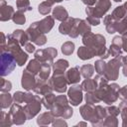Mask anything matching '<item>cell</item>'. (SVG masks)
Listing matches in <instances>:
<instances>
[{"mask_svg": "<svg viewBox=\"0 0 127 127\" xmlns=\"http://www.w3.org/2000/svg\"><path fill=\"white\" fill-rule=\"evenodd\" d=\"M94 56H95V53L92 50V48H89V47H86V46H82L77 50V57L82 61L90 60Z\"/></svg>", "mask_w": 127, "mask_h": 127, "instance_id": "d6986e66", "label": "cell"}, {"mask_svg": "<svg viewBox=\"0 0 127 127\" xmlns=\"http://www.w3.org/2000/svg\"><path fill=\"white\" fill-rule=\"evenodd\" d=\"M12 36L20 43V45L22 47H24L28 43V41H29V38H28V35H27L26 31L24 32L23 30H15L12 33Z\"/></svg>", "mask_w": 127, "mask_h": 127, "instance_id": "4316f807", "label": "cell"}, {"mask_svg": "<svg viewBox=\"0 0 127 127\" xmlns=\"http://www.w3.org/2000/svg\"><path fill=\"white\" fill-rule=\"evenodd\" d=\"M26 33L28 35V38H29V41L30 42H33L34 44L38 45V46H43L46 44L47 42V38L45 36L44 33H42L39 28H38V24L37 22H34L27 30H26Z\"/></svg>", "mask_w": 127, "mask_h": 127, "instance_id": "52a82bcc", "label": "cell"}, {"mask_svg": "<svg viewBox=\"0 0 127 127\" xmlns=\"http://www.w3.org/2000/svg\"><path fill=\"white\" fill-rule=\"evenodd\" d=\"M106 109V113L108 114V115H113V116H118L119 114H120V109H119V107H116V106H108V107H106L105 108Z\"/></svg>", "mask_w": 127, "mask_h": 127, "instance_id": "bcb514c9", "label": "cell"}, {"mask_svg": "<svg viewBox=\"0 0 127 127\" xmlns=\"http://www.w3.org/2000/svg\"><path fill=\"white\" fill-rule=\"evenodd\" d=\"M116 23H117V21L111 15L105 16V18L103 20V24L105 25L107 33H109V34L116 33Z\"/></svg>", "mask_w": 127, "mask_h": 127, "instance_id": "7402d4cb", "label": "cell"}, {"mask_svg": "<svg viewBox=\"0 0 127 127\" xmlns=\"http://www.w3.org/2000/svg\"><path fill=\"white\" fill-rule=\"evenodd\" d=\"M118 96L122 100H127V85H124L121 87L118 91Z\"/></svg>", "mask_w": 127, "mask_h": 127, "instance_id": "681fc988", "label": "cell"}, {"mask_svg": "<svg viewBox=\"0 0 127 127\" xmlns=\"http://www.w3.org/2000/svg\"><path fill=\"white\" fill-rule=\"evenodd\" d=\"M118 125V121L116 116L113 115H106L105 119L102 122V126H117Z\"/></svg>", "mask_w": 127, "mask_h": 127, "instance_id": "7bdbcfd3", "label": "cell"}, {"mask_svg": "<svg viewBox=\"0 0 127 127\" xmlns=\"http://www.w3.org/2000/svg\"><path fill=\"white\" fill-rule=\"evenodd\" d=\"M122 72L124 76H127V64H122Z\"/></svg>", "mask_w": 127, "mask_h": 127, "instance_id": "db71d44e", "label": "cell"}, {"mask_svg": "<svg viewBox=\"0 0 127 127\" xmlns=\"http://www.w3.org/2000/svg\"><path fill=\"white\" fill-rule=\"evenodd\" d=\"M24 110L25 113L27 115L28 119H32L33 117H35L42 108V98H40L39 95H33V97L27 101L24 105Z\"/></svg>", "mask_w": 127, "mask_h": 127, "instance_id": "8992f818", "label": "cell"}, {"mask_svg": "<svg viewBox=\"0 0 127 127\" xmlns=\"http://www.w3.org/2000/svg\"><path fill=\"white\" fill-rule=\"evenodd\" d=\"M50 111L55 117H62L64 119H68L73 113L72 108L68 105V100L65 95L56 96L55 104Z\"/></svg>", "mask_w": 127, "mask_h": 127, "instance_id": "7a4b0ae2", "label": "cell"}, {"mask_svg": "<svg viewBox=\"0 0 127 127\" xmlns=\"http://www.w3.org/2000/svg\"><path fill=\"white\" fill-rule=\"evenodd\" d=\"M15 11L12 6L7 5L5 0H0V21L6 22L12 19Z\"/></svg>", "mask_w": 127, "mask_h": 127, "instance_id": "9a60e30c", "label": "cell"}, {"mask_svg": "<svg viewBox=\"0 0 127 127\" xmlns=\"http://www.w3.org/2000/svg\"><path fill=\"white\" fill-rule=\"evenodd\" d=\"M122 126L123 127H127V119H122Z\"/></svg>", "mask_w": 127, "mask_h": 127, "instance_id": "9f6ffc18", "label": "cell"}, {"mask_svg": "<svg viewBox=\"0 0 127 127\" xmlns=\"http://www.w3.org/2000/svg\"><path fill=\"white\" fill-rule=\"evenodd\" d=\"M49 82L53 87V89L59 93H64L66 90V87L68 85L64 73L54 72L52 77L49 78Z\"/></svg>", "mask_w": 127, "mask_h": 127, "instance_id": "9c48e42d", "label": "cell"}, {"mask_svg": "<svg viewBox=\"0 0 127 127\" xmlns=\"http://www.w3.org/2000/svg\"><path fill=\"white\" fill-rule=\"evenodd\" d=\"M12 88V83L11 81L7 80V79H4L3 76L1 78V82H0V90L1 92H9Z\"/></svg>", "mask_w": 127, "mask_h": 127, "instance_id": "ee69618b", "label": "cell"}, {"mask_svg": "<svg viewBox=\"0 0 127 127\" xmlns=\"http://www.w3.org/2000/svg\"><path fill=\"white\" fill-rule=\"evenodd\" d=\"M110 7H111L110 0H98L94 7L87 6L85 8V13L87 16H95L100 19L107 13Z\"/></svg>", "mask_w": 127, "mask_h": 127, "instance_id": "5b68a950", "label": "cell"}, {"mask_svg": "<svg viewBox=\"0 0 127 127\" xmlns=\"http://www.w3.org/2000/svg\"><path fill=\"white\" fill-rule=\"evenodd\" d=\"M13 101H14L13 95H11L9 92H2V94L0 95V105L2 109L10 107Z\"/></svg>", "mask_w": 127, "mask_h": 127, "instance_id": "f1b7e54d", "label": "cell"}, {"mask_svg": "<svg viewBox=\"0 0 127 127\" xmlns=\"http://www.w3.org/2000/svg\"><path fill=\"white\" fill-rule=\"evenodd\" d=\"M122 65V55L113 58L106 64L104 76L108 80H116L119 75V68Z\"/></svg>", "mask_w": 127, "mask_h": 127, "instance_id": "277c9868", "label": "cell"}, {"mask_svg": "<svg viewBox=\"0 0 127 127\" xmlns=\"http://www.w3.org/2000/svg\"><path fill=\"white\" fill-rule=\"evenodd\" d=\"M81 88L83 91L85 92H88V91H94L96 88H97V82L94 78H85L81 84H80Z\"/></svg>", "mask_w": 127, "mask_h": 127, "instance_id": "cb8c5ba5", "label": "cell"}, {"mask_svg": "<svg viewBox=\"0 0 127 127\" xmlns=\"http://www.w3.org/2000/svg\"><path fill=\"white\" fill-rule=\"evenodd\" d=\"M41 66H42V64H41L38 60L34 59V60H31V61L29 62V64H28L27 66H26V69L29 70L30 72H32V73L38 75V73H39V71H40V69H41Z\"/></svg>", "mask_w": 127, "mask_h": 127, "instance_id": "f546056e", "label": "cell"}, {"mask_svg": "<svg viewBox=\"0 0 127 127\" xmlns=\"http://www.w3.org/2000/svg\"><path fill=\"white\" fill-rule=\"evenodd\" d=\"M85 101H86V103L93 105L95 103H99L101 100L98 98L95 91H88V92H86V95H85Z\"/></svg>", "mask_w": 127, "mask_h": 127, "instance_id": "8d00e7d4", "label": "cell"}, {"mask_svg": "<svg viewBox=\"0 0 127 127\" xmlns=\"http://www.w3.org/2000/svg\"><path fill=\"white\" fill-rule=\"evenodd\" d=\"M51 70H52V64H42L41 69L38 73V77L42 80H49V76L51 74Z\"/></svg>", "mask_w": 127, "mask_h": 127, "instance_id": "83f0119b", "label": "cell"}, {"mask_svg": "<svg viewBox=\"0 0 127 127\" xmlns=\"http://www.w3.org/2000/svg\"><path fill=\"white\" fill-rule=\"evenodd\" d=\"M73 51H74V44L72 42L68 41V42H65L64 44H63V46H62V53L64 55L69 56V55H71L73 53Z\"/></svg>", "mask_w": 127, "mask_h": 127, "instance_id": "74e56055", "label": "cell"}, {"mask_svg": "<svg viewBox=\"0 0 127 127\" xmlns=\"http://www.w3.org/2000/svg\"><path fill=\"white\" fill-rule=\"evenodd\" d=\"M94 68H95V71L97 72V74L104 75L105 68H106V63L103 60H98L94 63Z\"/></svg>", "mask_w": 127, "mask_h": 127, "instance_id": "f35d334b", "label": "cell"}, {"mask_svg": "<svg viewBox=\"0 0 127 127\" xmlns=\"http://www.w3.org/2000/svg\"><path fill=\"white\" fill-rule=\"evenodd\" d=\"M120 87L117 83H111L108 84L105 91H104V95L102 98V101L105 102L106 104H112L114 103L117 99H118V91H119Z\"/></svg>", "mask_w": 127, "mask_h": 127, "instance_id": "8fae6325", "label": "cell"}, {"mask_svg": "<svg viewBox=\"0 0 127 127\" xmlns=\"http://www.w3.org/2000/svg\"><path fill=\"white\" fill-rule=\"evenodd\" d=\"M52 124H53V126H56V127H58V126H67L66 122H65V121L64 120V118H62V117H61V118H60V117L54 118Z\"/></svg>", "mask_w": 127, "mask_h": 127, "instance_id": "7dc6e473", "label": "cell"}, {"mask_svg": "<svg viewBox=\"0 0 127 127\" xmlns=\"http://www.w3.org/2000/svg\"><path fill=\"white\" fill-rule=\"evenodd\" d=\"M116 32H118L119 34H124L125 32H127V16L125 18H123L122 20L117 21Z\"/></svg>", "mask_w": 127, "mask_h": 127, "instance_id": "60d3db41", "label": "cell"}, {"mask_svg": "<svg viewBox=\"0 0 127 127\" xmlns=\"http://www.w3.org/2000/svg\"><path fill=\"white\" fill-rule=\"evenodd\" d=\"M111 16H112L116 21H120V20H122L123 18H125V17L127 16V10L125 9V7H124L123 5L117 6V7L113 10Z\"/></svg>", "mask_w": 127, "mask_h": 127, "instance_id": "4dcf8cb0", "label": "cell"}, {"mask_svg": "<svg viewBox=\"0 0 127 127\" xmlns=\"http://www.w3.org/2000/svg\"><path fill=\"white\" fill-rule=\"evenodd\" d=\"M122 50L127 53V32L122 34Z\"/></svg>", "mask_w": 127, "mask_h": 127, "instance_id": "816d5d0a", "label": "cell"}, {"mask_svg": "<svg viewBox=\"0 0 127 127\" xmlns=\"http://www.w3.org/2000/svg\"><path fill=\"white\" fill-rule=\"evenodd\" d=\"M54 4H55V1L54 0H45V1H43L39 5V7H38L39 13L42 14V15H44V16L48 15L51 12L52 7H53Z\"/></svg>", "mask_w": 127, "mask_h": 127, "instance_id": "484cf974", "label": "cell"}, {"mask_svg": "<svg viewBox=\"0 0 127 127\" xmlns=\"http://www.w3.org/2000/svg\"><path fill=\"white\" fill-rule=\"evenodd\" d=\"M107 113H106V109L103 108L100 105H96L94 106V112L92 115V118L90 120V123L92 126H97V125H102L103 120L105 119Z\"/></svg>", "mask_w": 127, "mask_h": 127, "instance_id": "5bb4252c", "label": "cell"}, {"mask_svg": "<svg viewBox=\"0 0 127 127\" xmlns=\"http://www.w3.org/2000/svg\"><path fill=\"white\" fill-rule=\"evenodd\" d=\"M12 20H13V22H14L15 24H17V25H23V24H25V22H26V17H25V15H24L23 12L17 11V12L14 13V15H13V17H12Z\"/></svg>", "mask_w": 127, "mask_h": 127, "instance_id": "ab89813d", "label": "cell"}, {"mask_svg": "<svg viewBox=\"0 0 127 127\" xmlns=\"http://www.w3.org/2000/svg\"><path fill=\"white\" fill-rule=\"evenodd\" d=\"M9 114H10V117L12 119L13 124H16V125H22L28 119L27 115L25 113V110L21 106V104H18L15 102L11 105Z\"/></svg>", "mask_w": 127, "mask_h": 127, "instance_id": "30bf717a", "label": "cell"}, {"mask_svg": "<svg viewBox=\"0 0 127 127\" xmlns=\"http://www.w3.org/2000/svg\"><path fill=\"white\" fill-rule=\"evenodd\" d=\"M16 6L18 11L23 13L32 10V7L30 6V0H16Z\"/></svg>", "mask_w": 127, "mask_h": 127, "instance_id": "836d02e7", "label": "cell"}, {"mask_svg": "<svg viewBox=\"0 0 127 127\" xmlns=\"http://www.w3.org/2000/svg\"><path fill=\"white\" fill-rule=\"evenodd\" d=\"M123 6H124V7H125V9H126V10H127V2H125V3H124V5H123Z\"/></svg>", "mask_w": 127, "mask_h": 127, "instance_id": "6f0895ef", "label": "cell"}, {"mask_svg": "<svg viewBox=\"0 0 127 127\" xmlns=\"http://www.w3.org/2000/svg\"><path fill=\"white\" fill-rule=\"evenodd\" d=\"M94 66L91 64H83L80 67V74L84 77V78H90L93 73H94Z\"/></svg>", "mask_w": 127, "mask_h": 127, "instance_id": "d6a6232c", "label": "cell"}, {"mask_svg": "<svg viewBox=\"0 0 127 127\" xmlns=\"http://www.w3.org/2000/svg\"><path fill=\"white\" fill-rule=\"evenodd\" d=\"M58 52L55 48L50 47L48 49H41L35 52V59L38 60L41 64H54V59L57 57Z\"/></svg>", "mask_w": 127, "mask_h": 127, "instance_id": "ba28073f", "label": "cell"}, {"mask_svg": "<svg viewBox=\"0 0 127 127\" xmlns=\"http://www.w3.org/2000/svg\"><path fill=\"white\" fill-rule=\"evenodd\" d=\"M37 24H38L39 30L42 33L46 34V33H49L53 29L54 24H55V18L52 16H46L43 20L37 22Z\"/></svg>", "mask_w": 127, "mask_h": 127, "instance_id": "2e32d148", "label": "cell"}, {"mask_svg": "<svg viewBox=\"0 0 127 127\" xmlns=\"http://www.w3.org/2000/svg\"><path fill=\"white\" fill-rule=\"evenodd\" d=\"M16 64L17 61L14 58V56L6 49L1 50V76L4 77L6 75H9L16 67Z\"/></svg>", "mask_w": 127, "mask_h": 127, "instance_id": "3957f363", "label": "cell"}, {"mask_svg": "<svg viewBox=\"0 0 127 127\" xmlns=\"http://www.w3.org/2000/svg\"><path fill=\"white\" fill-rule=\"evenodd\" d=\"M53 17L56 20L63 22V21H64V20H66L68 18V13H67V11L65 10L64 7H63V6H57L53 10Z\"/></svg>", "mask_w": 127, "mask_h": 127, "instance_id": "ffe728a7", "label": "cell"}, {"mask_svg": "<svg viewBox=\"0 0 127 127\" xmlns=\"http://www.w3.org/2000/svg\"><path fill=\"white\" fill-rule=\"evenodd\" d=\"M1 36H2V42H1V49L2 48H4L7 44H5L6 43V40H5V35L3 34V33H1Z\"/></svg>", "mask_w": 127, "mask_h": 127, "instance_id": "11a10c76", "label": "cell"}, {"mask_svg": "<svg viewBox=\"0 0 127 127\" xmlns=\"http://www.w3.org/2000/svg\"><path fill=\"white\" fill-rule=\"evenodd\" d=\"M76 22V18H71V17H68L66 20L63 21L62 24H60L59 26V32L63 35H68L69 32L71 31L72 27L74 26Z\"/></svg>", "mask_w": 127, "mask_h": 127, "instance_id": "ac0fdd59", "label": "cell"}, {"mask_svg": "<svg viewBox=\"0 0 127 127\" xmlns=\"http://www.w3.org/2000/svg\"><path fill=\"white\" fill-rule=\"evenodd\" d=\"M68 62L66 60H59L53 64L54 72L57 73H65V69L68 67Z\"/></svg>", "mask_w": 127, "mask_h": 127, "instance_id": "d4e9b609", "label": "cell"}, {"mask_svg": "<svg viewBox=\"0 0 127 127\" xmlns=\"http://www.w3.org/2000/svg\"><path fill=\"white\" fill-rule=\"evenodd\" d=\"M64 75H65V78H66L68 84H75L80 80L81 74H80L79 68L77 66H74V67L69 68L67 71H65Z\"/></svg>", "mask_w": 127, "mask_h": 127, "instance_id": "e0dca14e", "label": "cell"}, {"mask_svg": "<svg viewBox=\"0 0 127 127\" xmlns=\"http://www.w3.org/2000/svg\"><path fill=\"white\" fill-rule=\"evenodd\" d=\"M13 99H14V102H15V103H18V104H22V103H24L25 92H22V91H16V92L13 94Z\"/></svg>", "mask_w": 127, "mask_h": 127, "instance_id": "f6af8a7d", "label": "cell"}, {"mask_svg": "<svg viewBox=\"0 0 127 127\" xmlns=\"http://www.w3.org/2000/svg\"><path fill=\"white\" fill-rule=\"evenodd\" d=\"M55 116L52 114V112H44L42 114L39 115L38 119H37V123L38 125H41V126H46V125H49L53 122Z\"/></svg>", "mask_w": 127, "mask_h": 127, "instance_id": "603a6c76", "label": "cell"}, {"mask_svg": "<svg viewBox=\"0 0 127 127\" xmlns=\"http://www.w3.org/2000/svg\"><path fill=\"white\" fill-rule=\"evenodd\" d=\"M113 1H115V2H120V1H122V0H113Z\"/></svg>", "mask_w": 127, "mask_h": 127, "instance_id": "680465c9", "label": "cell"}, {"mask_svg": "<svg viewBox=\"0 0 127 127\" xmlns=\"http://www.w3.org/2000/svg\"><path fill=\"white\" fill-rule=\"evenodd\" d=\"M86 21L90 25H92V26H97V25L100 24V19L97 18V17H95V16H87Z\"/></svg>", "mask_w": 127, "mask_h": 127, "instance_id": "c3c4849f", "label": "cell"}, {"mask_svg": "<svg viewBox=\"0 0 127 127\" xmlns=\"http://www.w3.org/2000/svg\"><path fill=\"white\" fill-rule=\"evenodd\" d=\"M13 125L12 119L10 117L9 112L6 113L4 111L1 112V117H0V126L1 127H10Z\"/></svg>", "mask_w": 127, "mask_h": 127, "instance_id": "e575fe53", "label": "cell"}, {"mask_svg": "<svg viewBox=\"0 0 127 127\" xmlns=\"http://www.w3.org/2000/svg\"><path fill=\"white\" fill-rule=\"evenodd\" d=\"M108 54H109V56H112L114 58L121 56L122 55V47L115 45V44H111V46L108 50Z\"/></svg>", "mask_w": 127, "mask_h": 127, "instance_id": "b9f144b4", "label": "cell"}, {"mask_svg": "<svg viewBox=\"0 0 127 127\" xmlns=\"http://www.w3.org/2000/svg\"><path fill=\"white\" fill-rule=\"evenodd\" d=\"M79 112H80V114H81V116H82V118L84 120L90 121L91 118H92L93 112H94V106L92 104L86 103L85 105H82L79 108Z\"/></svg>", "mask_w": 127, "mask_h": 127, "instance_id": "44dd1931", "label": "cell"}, {"mask_svg": "<svg viewBox=\"0 0 127 127\" xmlns=\"http://www.w3.org/2000/svg\"><path fill=\"white\" fill-rule=\"evenodd\" d=\"M68 99L71 105L77 106L82 101V88L80 85H72L67 91Z\"/></svg>", "mask_w": 127, "mask_h": 127, "instance_id": "7c38bea8", "label": "cell"}, {"mask_svg": "<svg viewBox=\"0 0 127 127\" xmlns=\"http://www.w3.org/2000/svg\"><path fill=\"white\" fill-rule=\"evenodd\" d=\"M21 47L22 46L20 45V43L12 36V34H9V35H7V45L4 48H2L1 50L6 49L7 51H9L16 59L17 64L19 66H22V65H24V64H26V62L28 60V54H27V52H24L21 49Z\"/></svg>", "mask_w": 127, "mask_h": 127, "instance_id": "6da1fadb", "label": "cell"}, {"mask_svg": "<svg viewBox=\"0 0 127 127\" xmlns=\"http://www.w3.org/2000/svg\"><path fill=\"white\" fill-rule=\"evenodd\" d=\"M81 2L86 6H93L94 4H96L97 0H81Z\"/></svg>", "mask_w": 127, "mask_h": 127, "instance_id": "f5cc1de1", "label": "cell"}, {"mask_svg": "<svg viewBox=\"0 0 127 127\" xmlns=\"http://www.w3.org/2000/svg\"><path fill=\"white\" fill-rule=\"evenodd\" d=\"M24 48H25V51L27 52V53H29V54H32V53H34L35 52V50H36V48H35V46L32 44V42L31 43H27L25 46H24Z\"/></svg>", "mask_w": 127, "mask_h": 127, "instance_id": "f907efd6", "label": "cell"}, {"mask_svg": "<svg viewBox=\"0 0 127 127\" xmlns=\"http://www.w3.org/2000/svg\"><path fill=\"white\" fill-rule=\"evenodd\" d=\"M55 100H56V95H54V93L51 92V93H48V94H46V95H43L42 103L44 104V106H45L47 109L51 110L52 107H53L54 104H55Z\"/></svg>", "mask_w": 127, "mask_h": 127, "instance_id": "1f68e13d", "label": "cell"}, {"mask_svg": "<svg viewBox=\"0 0 127 127\" xmlns=\"http://www.w3.org/2000/svg\"><path fill=\"white\" fill-rule=\"evenodd\" d=\"M66 1H67V0H66Z\"/></svg>", "mask_w": 127, "mask_h": 127, "instance_id": "91938a15", "label": "cell"}, {"mask_svg": "<svg viewBox=\"0 0 127 127\" xmlns=\"http://www.w3.org/2000/svg\"><path fill=\"white\" fill-rule=\"evenodd\" d=\"M89 32H91L90 24L86 20H80V22L78 23V33H79V35L83 36V35H85Z\"/></svg>", "mask_w": 127, "mask_h": 127, "instance_id": "d590c367", "label": "cell"}, {"mask_svg": "<svg viewBox=\"0 0 127 127\" xmlns=\"http://www.w3.org/2000/svg\"><path fill=\"white\" fill-rule=\"evenodd\" d=\"M21 84L26 90H32L37 84V75L30 72L29 70L25 69L22 74V79H21Z\"/></svg>", "mask_w": 127, "mask_h": 127, "instance_id": "4fadbf2b", "label": "cell"}]
</instances>
